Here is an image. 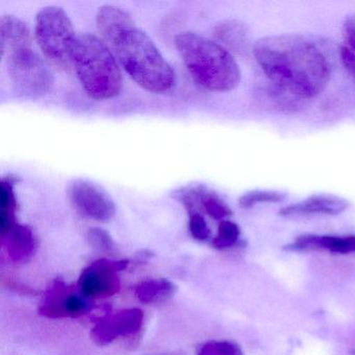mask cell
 <instances>
[{
    "label": "cell",
    "mask_w": 355,
    "mask_h": 355,
    "mask_svg": "<svg viewBox=\"0 0 355 355\" xmlns=\"http://www.w3.org/2000/svg\"><path fill=\"white\" fill-rule=\"evenodd\" d=\"M253 55L272 85L296 99L315 98L331 78V65L325 53L298 35L259 39Z\"/></svg>",
    "instance_id": "1"
},
{
    "label": "cell",
    "mask_w": 355,
    "mask_h": 355,
    "mask_svg": "<svg viewBox=\"0 0 355 355\" xmlns=\"http://www.w3.org/2000/svg\"><path fill=\"white\" fill-rule=\"evenodd\" d=\"M174 44L189 73L207 90L228 92L240 84L238 63L219 43L194 33H182L174 38Z\"/></svg>",
    "instance_id": "2"
},
{
    "label": "cell",
    "mask_w": 355,
    "mask_h": 355,
    "mask_svg": "<svg viewBox=\"0 0 355 355\" xmlns=\"http://www.w3.org/2000/svg\"><path fill=\"white\" fill-rule=\"evenodd\" d=\"M109 45L126 73L141 88L153 93H165L173 88V69L146 33L136 24L118 35Z\"/></svg>",
    "instance_id": "3"
},
{
    "label": "cell",
    "mask_w": 355,
    "mask_h": 355,
    "mask_svg": "<svg viewBox=\"0 0 355 355\" xmlns=\"http://www.w3.org/2000/svg\"><path fill=\"white\" fill-rule=\"evenodd\" d=\"M72 66L87 94L107 101L119 94L123 78L115 55L98 37L78 36L72 53Z\"/></svg>",
    "instance_id": "4"
},
{
    "label": "cell",
    "mask_w": 355,
    "mask_h": 355,
    "mask_svg": "<svg viewBox=\"0 0 355 355\" xmlns=\"http://www.w3.org/2000/svg\"><path fill=\"white\" fill-rule=\"evenodd\" d=\"M76 38L71 20L62 8L51 6L37 14V42L43 55L55 67L63 70L71 67Z\"/></svg>",
    "instance_id": "5"
},
{
    "label": "cell",
    "mask_w": 355,
    "mask_h": 355,
    "mask_svg": "<svg viewBox=\"0 0 355 355\" xmlns=\"http://www.w3.org/2000/svg\"><path fill=\"white\" fill-rule=\"evenodd\" d=\"M14 90L20 96L40 98L51 90L53 76L46 62L33 49L3 58Z\"/></svg>",
    "instance_id": "6"
},
{
    "label": "cell",
    "mask_w": 355,
    "mask_h": 355,
    "mask_svg": "<svg viewBox=\"0 0 355 355\" xmlns=\"http://www.w3.org/2000/svg\"><path fill=\"white\" fill-rule=\"evenodd\" d=\"M130 265L128 259L114 261L101 259L83 270L78 286L83 296L90 298H107L119 292L121 282L119 273Z\"/></svg>",
    "instance_id": "7"
},
{
    "label": "cell",
    "mask_w": 355,
    "mask_h": 355,
    "mask_svg": "<svg viewBox=\"0 0 355 355\" xmlns=\"http://www.w3.org/2000/svg\"><path fill=\"white\" fill-rule=\"evenodd\" d=\"M67 194L74 209L88 219L107 222L115 216L113 198L95 182L74 180L68 186Z\"/></svg>",
    "instance_id": "8"
},
{
    "label": "cell",
    "mask_w": 355,
    "mask_h": 355,
    "mask_svg": "<svg viewBox=\"0 0 355 355\" xmlns=\"http://www.w3.org/2000/svg\"><path fill=\"white\" fill-rule=\"evenodd\" d=\"M143 322L142 309L137 307L120 309L96 322L91 330V338L98 346H107L119 338H126L140 331Z\"/></svg>",
    "instance_id": "9"
},
{
    "label": "cell",
    "mask_w": 355,
    "mask_h": 355,
    "mask_svg": "<svg viewBox=\"0 0 355 355\" xmlns=\"http://www.w3.org/2000/svg\"><path fill=\"white\" fill-rule=\"evenodd\" d=\"M90 304L83 297L74 294L63 280H55L49 288L46 298L39 311L51 319L78 318L88 313Z\"/></svg>",
    "instance_id": "10"
},
{
    "label": "cell",
    "mask_w": 355,
    "mask_h": 355,
    "mask_svg": "<svg viewBox=\"0 0 355 355\" xmlns=\"http://www.w3.org/2000/svg\"><path fill=\"white\" fill-rule=\"evenodd\" d=\"M349 207L348 200L336 195H313L300 202L293 203L280 209L282 217L292 218L309 215H340Z\"/></svg>",
    "instance_id": "11"
},
{
    "label": "cell",
    "mask_w": 355,
    "mask_h": 355,
    "mask_svg": "<svg viewBox=\"0 0 355 355\" xmlns=\"http://www.w3.org/2000/svg\"><path fill=\"white\" fill-rule=\"evenodd\" d=\"M290 252H309V251H327L336 254L355 253V236H319L302 234L292 243L284 247Z\"/></svg>",
    "instance_id": "12"
},
{
    "label": "cell",
    "mask_w": 355,
    "mask_h": 355,
    "mask_svg": "<svg viewBox=\"0 0 355 355\" xmlns=\"http://www.w3.org/2000/svg\"><path fill=\"white\" fill-rule=\"evenodd\" d=\"M0 234L3 248L12 261L24 263L33 259L38 248V241L30 226L16 222Z\"/></svg>",
    "instance_id": "13"
},
{
    "label": "cell",
    "mask_w": 355,
    "mask_h": 355,
    "mask_svg": "<svg viewBox=\"0 0 355 355\" xmlns=\"http://www.w3.org/2000/svg\"><path fill=\"white\" fill-rule=\"evenodd\" d=\"M33 49L30 28L19 18L1 16L0 19V51L6 58L22 49Z\"/></svg>",
    "instance_id": "14"
},
{
    "label": "cell",
    "mask_w": 355,
    "mask_h": 355,
    "mask_svg": "<svg viewBox=\"0 0 355 355\" xmlns=\"http://www.w3.org/2000/svg\"><path fill=\"white\" fill-rule=\"evenodd\" d=\"M96 24L98 32L110 44L118 35L135 26V22L123 10L114 6H103L97 12Z\"/></svg>",
    "instance_id": "15"
},
{
    "label": "cell",
    "mask_w": 355,
    "mask_h": 355,
    "mask_svg": "<svg viewBox=\"0 0 355 355\" xmlns=\"http://www.w3.org/2000/svg\"><path fill=\"white\" fill-rule=\"evenodd\" d=\"M215 37L218 41L232 53H246L250 46V33L246 24L240 20H225L215 28Z\"/></svg>",
    "instance_id": "16"
},
{
    "label": "cell",
    "mask_w": 355,
    "mask_h": 355,
    "mask_svg": "<svg viewBox=\"0 0 355 355\" xmlns=\"http://www.w3.org/2000/svg\"><path fill=\"white\" fill-rule=\"evenodd\" d=\"M176 286L166 278H150L135 286V296L144 304L162 302L175 293Z\"/></svg>",
    "instance_id": "17"
},
{
    "label": "cell",
    "mask_w": 355,
    "mask_h": 355,
    "mask_svg": "<svg viewBox=\"0 0 355 355\" xmlns=\"http://www.w3.org/2000/svg\"><path fill=\"white\" fill-rule=\"evenodd\" d=\"M17 182L15 176L3 178L0 188V234L7 232L16 223L17 199L14 193V184Z\"/></svg>",
    "instance_id": "18"
},
{
    "label": "cell",
    "mask_w": 355,
    "mask_h": 355,
    "mask_svg": "<svg viewBox=\"0 0 355 355\" xmlns=\"http://www.w3.org/2000/svg\"><path fill=\"white\" fill-rule=\"evenodd\" d=\"M196 196L197 201L213 219L224 221L232 215L230 207L216 193L207 190L205 187L196 186Z\"/></svg>",
    "instance_id": "19"
},
{
    "label": "cell",
    "mask_w": 355,
    "mask_h": 355,
    "mask_svg": "<svg viewBox=\"0 0 355 355\" xmlns=\"http://www.w3.org/2000/svg\"><path fill=\"white\" fill-rule=\"evenodd\" d=\"M286 198V194L279 191L253 190L245 193L239 198V205L243 209H251L261 203H278Z\"/></svg>",
    "instance_id": "20"
},
{
    "label": "cell",
    "mask_w": 355,
    "mask_h": 355,
    "mask_svg": "<svg viewBox=\"0 0 355 355\" xmlns=\"http://www.w3.org/2000/svg\"><path fill=\"white\" fill-rule=\"evenodd\" d=\"M241 230L238 224L224 220L219 224L217 236L213 240V246L218 250L232 248L239 242Z\"/></svg>",
    "instance_id": "21"
},
{
    "label": "cell",
    "mask_w": 355,
    "mask_h": 355,
    "mask_svg": "<svg viewBox=\"0 0 355 355\" xmlns=\"http://www.w3.org/2000/svg\"><path fill=\"white\" fill-rule=\"evenodd\" d=\"M196 355H243V351L230 340H209L197 348Z\"/></svg>",
    "instance_id": "22"
},
{
    "label": "cell",
    "mask_w": 355,
    "mask_h": 355,
    "mask_svg": "<svg viewBox=\"0 0 355 355\" xmlns=\"http://www.w3.org/2000/svg\"><path fill=\"white\" fill-rule=\"evenodd\" d=\"M87 240L92 248L101 252L111 253L115 251L116 244L113 238L107 230L103 228H91L87 234Z\"/></svg>",
    "instance_id": "23"
},
{
    "label": "cell",
    "mask_w": 355,
    "mask_h": 355,
    "mask_svg": "<svg viewBox=\"0 0 355 355\" xmlns=\"http://www.w3.org/2000/svg\"><path fill=\"white\" fill-rule=\"evenodd\" d=\"M189 230H190L191 236L197 241H207L211 236V230L207 221L202 215L196 211L190 214Z\"/></svg>",
    "instance_id": "24"
},
{
    "label": "cell",
    "mask_w": 355,
    "mask_h": 355,
    "mask_svg": "<svg viewBox=\"0 0 355 355\" xmlns=\"http://www.w3.org/2000/svg\"><path fill=\"white\" fill-rule=\"evenodd\" d=\"M343 33H344L345 41L347 43L346 46L352 49L355 53V14L348 15L345 18Z\"/></svg>",
    "instance_id": "25"
},
{
    "label": "cell",
    "mask_w": 355,
    "mask_h": 355,
    "mask_svg": "<svg viewBox=\"0 0 355 355\" xmlns=\"http://www.w3.org/2000/svg\"><path fill=\"white\" fill-rule=\"evenodd\" d=\"M340 61L344 65L345 69L355 80V53L348 46L340 47Z\"/></svg>",
    "instance_id": "26"
},
{
    "label": "cell",
    "mask_w": 355,
    "mask_h": 355,
    "mask_svg": "<svg viewBox=\"0 0 355 355\" xmlns=\"http://www.w3.org/2000/svg\"><path fill=\"white\" fill-rule=\"evenodd\" d=\"M8 288L11 290L15 291L16 293L24 295H35L37 294L36 291L33 288H28V286H24V284H20V282H12V280H7Z\"/></svg>",
    "instance_id": "27"
},
{
    "label": "cell",
    "mask_w": 355,
    "mask_h": 355,
    "mask_svg": "<svg viewBox=\"0 0 355 355\" xmlns=\"http://www.w3.org/2000/svg\"><path fill=\"white\" fill-rule=\"evenodd\" d=\"M157 355H180V354H157Z\"/></svg>",
    "instance_id": "28"
}]
</instances>
